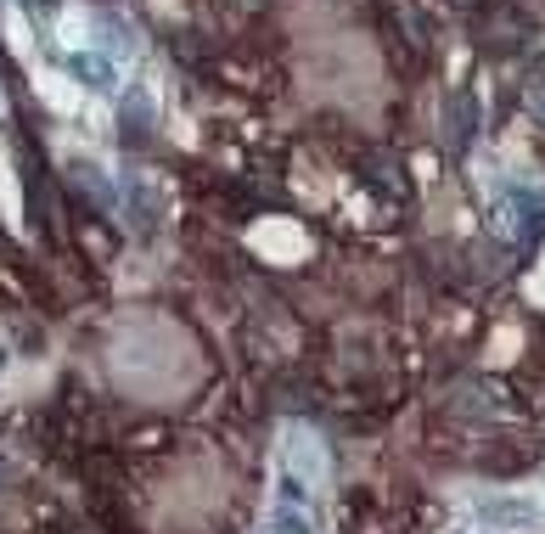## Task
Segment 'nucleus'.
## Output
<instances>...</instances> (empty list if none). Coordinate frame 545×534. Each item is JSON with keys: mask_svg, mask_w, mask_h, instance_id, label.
Here are the masks:
<instances>
[{"mask_svg": "<svg viewBox=\"0 0 545 534\" xmlns=\"http://www.w3.org/2000/svg\"><path fill=\"white\" fill-rule=\"evenodd\" d=\"M534 113L545 118V62H540V84H534Z\"/></svg>", "mask_w": 545, "mask_h": 534, "instance_id": "nucleus-3", "label": "nucleus"}, {"mask_svg": "<svg viewBox=\"0 0 545 534\" xmlns=\"http://www.w3.org/2000/svg\"><path fill=\"white\" fill-rule=\"evenodd\" d=\"M472 130H478L472 101L467 96H450V146H455V153H467V146H472Z\"/></svg>", "mask_w": 545, "mask_h": 534, "instance_id": "nucleus-1", "label": "nucleus"}, {"mask_svg": "<svg viewBox=\"0 0 545 534\" xmlns=\"http://www.w3.org/2000/svg\"><path fill=\"white\" fill-rule=\"evenodd\" d=\"M68 74L85 79L91 91H108V84H113V62L108 57H68Z\"/></svg>", "mask_w": 545, "mask_h": 534, "instance_id": "nucleus-2", "label": "nucleus"}]
</instances>
